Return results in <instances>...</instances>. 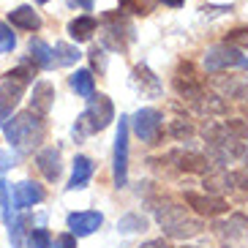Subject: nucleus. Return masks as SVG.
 Instances as JSON below:
<instances>
[{
  "mask_svg": "<svg viewBox=\"0 0 248 248\" xmlns=\"http://www.w3.org/2000/svg\"><path fill=\"white\" fill-rule=\"evenodd\" d=\"M169 134H172L177 142H186V139L194 137V125H191L186 117H177V120H172V125H169Z\"/></svg>",
  "mask_w": 248,
  "mask_h": 248,
  "instance_id": "nucleus-27",
  "label": "nucleus"
},
{
  "mask_svg": "<svg viewBox=\"0 0 248 248\" xmlns=\"http://www.w3.org/2000/svg\"><path fill=\"white\" fill-rule=\"evenodd\" d=\"M52 104H55V85L52 82H36L33 85V98H30V109L36 112V115H49Z\"/></svg>",
  "mask_w": 248,
  "mask_h": 248,
  "instance_id": "nucleus-13",
  "label": "nucleus"
},
{
  "mask_svg": "<svg viewBox=\"0 0 248 248\" xmlns=\"http://www.w3.org/2000/svg\"><path fill=\"white\" fill-rule=\"evenodd\" d=\"M36 167H38V172L44 175V180H49V183H55L60 177V150L58 147H44V150H38V155H36Z\"/></svg>",
  "mask_w": 248,
  "mask_h": 248,
  "instance_id": "nucleus-12",
  "label": "nucleus"
},
{
  "mask_svg": "<svg viewBox=\"0 0 248 248\" xmlns=\"http://www.w3.org/2000/svg\"><path fill=\"white\" fill-rule=\"evenodd\" d=\"M131 120V125L128 128H134V134H137L142 142H158L161 137V125H164V115H161L158 109H153V107H145V109H139L134 117H128Z\"/></svg>",
  "mask_w": 248,
  "mask_h": 248,
  "instance_id": "nucleus-4",
  "label": "nucleus"
},
{
  "mask_svg": "<svg viewBox=\"0 0 248 248\" xmlns=\"http://www.w3.org/2000/svg\"><path fill=\"white\" fill-rule=\"evenodd\" d=\"M52 55H55V66H74V63L82 58V52L77 49V46L66 44V41H58L55 49H52Z\"/></svg>",
  "mask_w": 248,
  "mask_h": 248,
  "instance_id": "nucleus-23",
  "label": "nucleus"
},
{
  "mask_svg": "<svg viewBox=\"0 0 248 248\" xmlns=\"http://www.w3.org/2000/svg\"><path fill=\"white\" fill-rule=\"evenodd\" d=\"M204 188L210 191V194H221V191H229V188H234V175H232V172H226V169H221V172H216V175H210V172H207Z\"/></svg>",
  "mask_w": 248,
  "mask_h": 248,
  "instance_id": "nucleus-21",
  "label": "nucleus"
},
{
  "mask_svg": "<svg viewBox=\"0 0 248 248\" xmlns=\"http://www.w3.org/2000/svg\"><path fill=\"white\" fill-rule=\"evenodd\" d=\"M243 66H248V58H243Z\"/></svg>",
  "mask_w": 248,
  "mask_h": 248,
  "instance_id": "nucleus-40",
  "label": "nucleus"
},
{
  "mask_svg": "<svg viewBox=\"0 0 248 248\" xmlns=\"http://www.w3.org/2000/svg\"><path fill=\"white\" fill-rule=\"evenodd\" d=\"M90 60H93V66L98 68V71H104V68H107V60H104V49H98V46H95V49L90 52Z\"/></svg>",
  "mask_w": 248,
  "mask_h": 248,
  "instance_id": "nucleus-34",
  "label": "nucleus"
},
{
  "mask_svg": "<svg viewBox=\"0 0 248 248\" xmlns=\"http://www.w3.org/2000/svg\"><path fill=\"white\" fill-rule=\"evenodd\" d=\"M226 44L229 46H248V30H234L226 36Z\"/></svg>",
  "mask_w": 248,
  "mask_h": 248,
  "instance_id": "nucleus-32",
  "label": "nucleus"
},
{
  "mask_svg": "<svg viewBox=\"0 0 248 248\" xmlns=\"http://www.w3.org/2000/svg\"><path fill=\"white\" fill-rule=\"evenodd\" d=\"M95 30H98V19H95V16H90V14L77 16V19H71V22H68V36H71L77 44L90 41Z\"/></svg>",
  "mask_w": 248,
  "mask_h": 248,
  "instance_id": "nucleus-14",
  "label": "nucleus"
},
{
  "mask_svg": "<svg viewBox=\"0 0 248 248\" xmlns=\"http://www.w3.org/2000/svg\"><path fill=\"white\" fill-rule=\"evenodd\" d=\"M145 229H147V218L139 216V213H128V216H123V218L117 221V232H123V234L145 232Z\"/></svg>",
  "mask_w": 248,
  "mask_h": 248,
  "instance_id": "nucleus-25",
  "label": "nucleus"
},
{
  "mask_svg": "<svg viewBox=\"0 0 248 248\" xmlns=\"http://www.w3.org/2000/svg\"><path fill=\"white\" fill-rule=\"evenodd\" d=\"M44 188L38 186V183H30V180H22L16 183L14 188H11V204H14L16 210H28L33 204L44 202Z\"/></svg>",
  "mask_w": 248,
  "mask_h": 248,
  "instance_id": "nucleus-8",
  "label": "nucleus"
},
{
  "mask_svg": "<svg viewBox=\"0 0 248 248\" xmlns=\"http://www.w3.org/2000/svg\"><path fill=\"white\" fill-rule=\"evenodd\" d=\"M8 22L19 30H38L41 28V16H38L30 6H19L8 14Z\"/></svg>",
  "mask_w": 248,
  "mask_h": 248,
  "instance_id": "nucleus-19",
  "label": "nucleus"
},
{
  "mask_svg": "<svg viewBox=\"0 0 248 248\" xmlns=\"http://www.w3.org/2000/svg\"><path fill=\"white\" fill-rule=\"evenodd\" d=\"M234 98H240V101H243V104H246V107H248V82H246V85H243L240 90H237V95H234Z\"/></svg>",
  "mask_w": 248,
  "mask_h": 248,
  "instance_id": "nucleus-37",
  "label": "nucleus"
},
{
  "mask_svg": "<svg viewBox=\"0 0 248 248\" xmlns=\"http://www.w3.org/2000/svg\"><path fill=\"white\" fill-rule=\"evenodd\" d=\"M104 33H101V44L107 49L125 52V46L134 41V25L125 19L123 14H104Z\"/></svg>",
  "mask_w": 248,
  "mask_h": 248,
  "instance_id": "nucleus-3",
  "label": "nucleus"
},
{
  "mask_svg": "<svg viewBox=\"0 0 248 248\" xmlns=\"http://www.w3.org/2000/svg\"><path fill=\"white\" fill-rule=\"evenodd\" d=\"M120 11L137 14V16H147L153 11V0H120Z\"/></svg>",
  "mask_w": 248,
  "mask_h": 248,
  "instance_id": "nucleus-26",
  "label": "nucleus"
},
{
  "mask_svg": "<svg viewBox=\"0 0 248 248\" xmlns=\"http://www.w3.org/2000/svg\"><path fill=\"white\" fill-rule=\"evenodd\" d=\"M11 167H14V155H11V153H3V150H0V175H3L6 169H11Z\"/></svg>",
  "mask_w": 248,
  "mask_h": 248,
  "instance_id": "nucleus-35",
  "label": "nucleus"
},
{
  "mask_svg": "<svg viewBox=\"0 0 248 248\" xmlns=\"http://www.w3.org/2000/svg\"><path fill=\"white\" fill-rule=\"evenodd\" d=\"M161 3H164V6H172V8H180L186 0H161Z\"/></svg>",
  "mask_w": 248,
  "mask_h": 248,
  "instance_id": "nucleus-39",
  "label": "nucleus"
},
{
  "mask_svg": "<svg viewBox=\"0 0 248 248\" xmlns=\"http://www.w3.org/2000/svg\"><path fill=\"white\" fill-rule=\"evenodd\" d=\"M3 128H6L8 145L14 147L19 155L30 153V150H33L46 134V125H44V120H41V115H36L33 109L14 115L11 117V123H8V120L3 123Z\"/></svg>",
  "mask_w": 248,
  "mask_h": 248,
  "instance_id": "nucleus-1",
  "label": "nucleus"
},
{
  "mask_svg": "<svg viewBox=\"0 0 248 248\" xmlns=\"http://www.w3.org/2000/svg\"><path fill=\"white\" fill-rule=\"evenodd\" d=\"M167 232V237H177V240H188V237H197V234H202V221H197V218H180V221H175L172 226H167L164 229Z\"/></svg>",
  "mask_w": 248,
  "mask_h": 248,
  "instance_id": "nucleus-18",
  "label": "nucleus"
},
{
  "mask_svg": "<svg viewBox=\"0 0 248 248\" xmlns=\"http://www.w3.org/2000/svg\"><path fill=\"white\" fill-rule=\"evenodd\" d=\"M0 207H3V221H11V213H8V207H11V204H8V183L6 180H0Z\"/></svg>",
  "mask_w": 248,
  "mask_h": 248,
  "instance_id": "nucleus-31",
  "label": "nucleus"
},
{
  "mask_svg": "<svg viewBox=\"0 0 248 248\" xmlns=\"http://www.w3.org/2000/svg\"><path fill=\"white\" fill-rule=\"evenodd\" d=\"M30 55H33V63H36L38 68L55 66V55H52V49L41 41V38H33V41H30Z\"/></svg>",
  "mask_w": 248,
  "mask_h": 248,
  "instance_id": "nucleus-22",
  "label": "nucleus"
},
{
  "mask_svg": "<svg viewBox=\"0 0 248 248\" xmlns=\"http://www.w3.org/2000/svg\"><path fill=\"white\" fill-rule=\"evenodd\" d=\"M25 88L28 85H22L19 79H11V77H6V79L0 82V123H6L8 117H11V109L19 104Z\"/></svg>",
  "mask_w": 248,
  "mask_h": 248,
  "instance_id": "nucleus-7",
  "label": "nucleus"
},
{
  "mask_svg": "<svg viewBox=\"0 0 248 248\" xmlns=\"http://www.w3.org/2000/svg\"><path fill=\"white\" fill-rule=\"evenodd\" d=\"M55 248H77V234H71V232L60 234L58 240H55Z\"/></svg>",
  "mask_w": 248,
  "mask_h": 248,
  "instance_id": "nucleus-33",
  "label": "nucleus"
},
{
  "mask_svg": "<svg viewBox=\"0 0 248 248\" xmlns=\"http://www.w3.org/2000/svg\"><path fill=\"white\" fill-rule=\"evenodd\" d=\"M177 79L186 82V85H202V77L197 74V68L191 66V63H180V68H177Z\"/></svg>",
  "mask_w": 248,
  "mask_h": 248,
  "instance_id": "nucleus-28",
  "label": "nucleus"
},
{
  "mask_svg": "<svg viewBox=\"0 0 248 248\" xmlns=\"http://www.w3.org/2000/svg\"><path fill=\"white\" fill-rule=\"evenodd\" d=\"M155 218H158V224L167 229V226H172L175 221L186 218V210L177 207V204H172V202H167V204H161V207H155Z\"/></svg>",
  "mask_w": 248,
  "mask_h": 248,
  "instance_id": "nucleus-24",
  "label": "nucleus"
},
{
  "mask_svg": "<svg viewBox=\"0 0 248 248\" xmlns=\"http://www.w3.org/2000/svg\"><path fill=\"white\" fill-rule=\"evenodd\" d=\"M134 82H137V88L142 90L145 95H150V98H158V95H161L158 77H155L147 66H137V68H134Z\"/></svg>",
  "mask_w": 248,
  "mask_h": 248,
  "instance_id": "nucleus-17",
  "label": "nucleus"
},
{
  "mask_svg": "<svg viewBox=\"0 0 248 248\" xmlns=\"http://www.w3.org/2000/svg\"><path fill=\"white\" fill-rule=\"evenodd\" d=\"M183 248H194V246H183Z\"/></svg>",
  "mask_w": 248,
  "mask_h": 248,
  "instance_id": "nucleus-42",
  "label": "nucleus"
},
{
  "mask_svg": "<svg viewBox=\"0 0 248 248\" xmlns=\"http://www.w3.org/2000/svg\"><path fill=\"white\" fill-rule=\"evenodd\" d=\"M30 248H52L49 229H33L30 232Z\"/></svg>",
  "mask_w": 248,
  "mask_h": 248,
  "instance_id": "nucleus-29",
  "label": "nucleus"
},
{
  "mask_svg": "<svg viewBox=\"0 0 248 248\" xmlns=\"http://www.w3.org/2000/svg\"><path fill=\"white\" fill-rule=\"evenodd\" d=\"M237 66H243V55L237 46L218 44L204 52V68L207 71H224V68H237Z\"/></svg>",
  "mask_w": 248,
  "mask_h": 248,
  "instance_id": "nucleus-6",
  "label": "nucleus"
},
{
  "mask_svg": "<svg viewBox=\"0 0 248 248\" xmlns=\"http://www.w3.org/2000/svg\"><path fill=\"white\" fill-rule=\"evenodd\" d=\"M88 101H90L88 109L82 112V115L77 117V123H74V139H77V142L88 139L90 134H95V131H104V128L115 120V107H112V101L104 93H98V95L93 93Z\"/></svg>",
  "mask_w": 248,
  "mask_h": 248,
  "instance_id": "nucleus-2",
  "label": "nucleus"
},
{
  "mask_svg": "<svg viewBox=\"0 0 248 248\" xmlns=\"http://www.w3.org/2000/svg\"><path fill=\"white\" fill-rule=\"evenodd\" d=\"M16 46V36L6 22H0V52H11Z\"/></svg>",
  "mask_w": 248,
  "mask_h": 248,
  "instance_id": "nucleus-30",
  "label": "nucleus"
},
{
  "mask_svg": "<svg viewBox=\"0 0 248 248\" xmlns=\"http://www.w3.org/2000/svg\"><path fill=\"white\" fill-rule=\"evenodd\" d=\"M188 101V107L194 112H199V115H226V104L221 101V95L216 93H207V90H197V93L191 95V98H186Z\"/></svg>",
  "mask_w": 248,
  "mask_h": 248,
  "instance_id": "nucleus-10",
  "label": "nucleus"
},
{
  "mask_svg": "<svg viewBox=\"0 0 248 248\" xmlns=\"http://www.w3.org/2000/svg\"><path fill=\"white\" fill-rule=\"evenodd\" d=\"M93 177V161L88 155H77L74 158V172H71V180H68V191H77V188H85Z\"/></svg>",
  "mask_w": 248,
  "mask_h": 248,
  "instance_id": "nucleus-16",
  "label": "nucleus"
},
{
  "mask_svg": "<svg viewBox=\"0 0 248 248\" xmlns=\"http://www.w3.org/2000/svg\"><path fill=\"white\" fill-rule=\"evenodd\" d=\"M71 8H85V11H93V0H68Z\"/></svg>",
  "mask_w": 248,
  "mask_h": 248,
  "instance_id": "nucleus-36",
  "label": "nucleus"
},
{
  "mask_svg": "<svg viewBox=\"0 0 248 248\" xmlns=\"http://www.w3.org/2000/svg\"><path fill=\"white\" fill-rule=\"evenodd\" d=\"M101 224H104V216L101 213H95V210L71 213V216H68V229H71V234H77V237H88V234H93Z\"/></svg>",
  "mask_w": 248,
  "mask_h": 248,
  "instance_id": "nucleus-11",
  "label": "nucleus"
},
{
  "mask_svg": "<svg viewBox=\"0 0 248 248\" xmlns=\"http://www.w3.org/2000/svg\"><path fill=\"white\" fill-rule=\"evenodd\" d=\"M68 82H71V88L77 90V95H82V98H90V95L95 93V77L88 68H79L77 74H71Z\"/></svg>",
  "mask_w": 248,
  "mask_h": 248,
  "instance_id": "nucleus-20",
  "label": "nucleus"
},
{
  "mask_svg": "<svg viewBox=\"0 0 248 248\" xmlns=\"http://www.w3.org/2000/svg\"><path fill=\"white\" fill-rule=\"evenodd\" d=\"M115 186L123 188L128 183V117H120L115 134Z\"/></svg>",
  "mask_w": 248,
  "mask_h": 248,
  "instance_id": "nucleus-5",
  "label": "nucleus"
},
{
  "mask_svg": "<svg viewBox=\"0 0 248 248\" xmlns=\"http://www.w3.org/2000/svg\"><path fill=\"white\" fill-rule=\"evenodd\" d=\"M145 248H169V243L167 240H153V243H147Z\"/></svg>",
  "mask_w": 248,
  "mask_h": 248,
  "instance_id": "nucleus-38",
  "label": "nucleus"
},
{
  "mask_svg": "<svg viewBox=\"0 0 248 248\" xmlns=\"http://www.w3.org/2000/svg\"><path fill=\"white\" fill-rule=\"evenodd\" d=\"M36 3H49V0H36Z\"/></svg>",
  "mask_w": 248,
  "mask_h": 248,
  "instance_id": "nucleus-41",
  "label": "nucleus"
},
{
  "mask_svg": "<svg viewBox=\"0 0 248 248\" xmlns=\"http://www.w3.org/2000/svg\"><path fill=\"white\" fill-rule=\"evenodd\" d=\"M186 202H188L199 216H207V218L224 216V213L229 210V204H226L218 194H210V197H204V194H186Z\"/></svg>",
  "mask_w": 248,
  "mask_h": 248,
  "instance_id": "nucleus-9",
  "label": "nucleus"
},
{
  "mask_svg": "<svg viewBox=\"0 0 248 248\" xmlns=\"http://www.w3.org/2000/svg\"><path fill=\"white\" fill-rule=\"evenodd\" d=\"M172 158L177 161V169L191 172V175H207L210 172V161L202 153H175Z\"/></svg>",
  "mask_w": 248,
  "mask_h": 248,
  "instance_id": "nucleus-15",
  "label": "nucleus"
}]
</instances>
